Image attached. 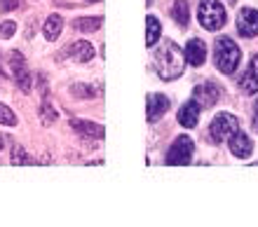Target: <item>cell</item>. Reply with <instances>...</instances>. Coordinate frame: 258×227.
Segmentation results:
<instances>
[{
	"label": "cell",
	"mask_w": 258,
	"mask_h": 227,
	"mask_svg": "<svg viewBox=\"0 0 258 227\" xmlns=\"http://www.w3.org/2000/svg\"><path fill=\"white\" fill-rule=\"evenodd\" d=\"M17 7H19V3H17V0H0V10H3V12L17 10Z\"/></svg>",
	"instance_id": "25"
},
{
	"label": "cell",
	"mask_w": 258,
	"mask_h": 227,
	"mask_svg": "<svg viewBox=\"0 0 258 227\" xmlns=\"http://www.w3.org/2000/svg\"><path fill=\"white\" fill-rule=\"evenodd\" d=\"M160 33H162V26H160V19L155 14H150L146 19V45L153 47L157 40H160Z\"/></svg>",
	"instance_id": "17"
},
{
	"label": "cell",
	"mask_w": 258,
	"mask_h": 227,
	"mask_svg": "<svg viewBox=\"0 0 258 227\" xmlns=\"http://www.w3.org/2000/svg\"><path fill=\"white\" fill-rule=\"evenodd\" d=\"M101 24H103L101 17H82V19L75 21V28L82 31V33H92V31H96Z\"/></svg>",
	"instance_id": "19"
},
{
	"label": "cell",
	"mask_w": 258,
	"mask_h": 227,
	"mask_svg": "<svg viewBox=\"0 0 258 227\" xmlns=\"http://www.w3.org/2000/svg\"><path fill=\"white\" fill-rule=\"evenodd\" d=\"M197 19L207 31H218L225 26V7L218 0H200L197 5Z\"/></svg>",
	"instance_id": "3"
},
{
	"label": "cell",
	"mask_w": 258,
	"mask_h": 227,
	"mask_svg": "<svg viewBox=\"0 0 258 227\" xmlns=\"http://www.w3.org/2000/svg\"><path fill=\"white\" fill-rule=\"evenodd\" d=\"M71 92H73L75 96H80V99H89V96H94V89L89 87V85H73Z\"/></svg>",
	"instance_id": "24"
},
{
	"label": "cell",
	"mask_w": 258,
	"mask_h": 227,
	"mask_svg": "<svg viewBox=\"0 0 258 227\" xmlns=\"http://www.w3.org/2000/svg\"><path fill=\"white\" fill-rule=\"evenodd\" d=\"M239 87H242V92H244V94H256L258 92V54L251 59L249 68H246V73L242 75Z\"/></svg>",
	"instance_id": "15"
},
{
	"label": "cell",
	"mask_w": 258,
	"mask_h": 227,
	"mask_svg": "<svg viewBox=\"0 0 258 227\" xmlns=\"http://www.w3.org/2000/svg\"><path fill=\"white\" fill-rule=\"evenodd\" d=\"M0 124H5V127H14L17 124V115L5 103H0Z\"/></svg>",
	"instance_id": "22"
},
{
	"label": "cell",
	"mask_w": 258,
	"mask_h": 227,
	"mask_svg": "<svg viewBox=\"0 0 258 227\" xmlns=\"http://www.w3.org/2000/svg\"><path fill=\"white\" fill-rule=\"evenodd\" d=\"M71 129H73V131H78L80 136H85V138H96V140H101L103 136H106V129H103L101 124H94V122H85V120H71Z\"/></svg>",
	"instance_id": "12"
},
{
	"label": "cell",
	"mask_w": 258,
	"mask_h": 227,
	"mask_svg": "<svg viewBox=\"0 0 258 227\" xmlns=\"http://www.w3.org/2000/svg\"><path fill=\"white\" fill-rule=\"evenodd\" d=\"M235 131H239V120L230 113L216 115L214 122L209 124V136L214 143H223V140H228Z\"/></svg>",
	"instance_id": "4"
},
{
	"label": "cell",
	"mask_w": 258,
	"mask_h": 227,
	"mask_svg": "<svg viewBox=\"0 0 258 227\" xmlns=\"http://www.w3.org/2000/svg\"><path fill=\"white\" fill-rule=\"evenodd\" d=\"M61 28H63V19L59 14H49L47 21H45V26H42V33L47 40H56L59 35H61Z\"/></svg>",
	"instance_id": "16"
},
{
	"label": "cell",
	"mask_w": 258,
	"mask_h": 227,
	"mask_svg": "<svg viewBox=\"0 0 258 227\" xmlns=\"http://www.w3.org/2000/svg\"><path fill=\"white\" fill-rule=\"evenodd\" d=\"M237 31L244 35V38L258 35V10H253V7H242V10H239Z\"/></svg>",
	"instance_id": "7"
},
{
	"label": "cell",
	"mask_w": 258,
	"mask_h": 227,
	"mask_svg": "<svg viewBox=\"0 0 258 227\" xmlns=\"http://www.w3.org/2000/svg\"><path fill=\"white\" fill-rule=\"evenodd\" d=\"M87 3H101V0H87Z\"/></svg>",
	"instance_id": "27"
},
{
	"label": "cell",
	"mask_w": 258,
	"mask_h": 227,
	"mask_svg": "<svg viewBox=\"0 0 258 227\" xmlns=\"http://www.w3.org/2000/svg\"><path fill=\"white\" fill-rule=\"evenodd\" d=\"M155 68L162 80H176L185 70V52L174 40H164L155 52Z\"/></svg>",
	"instance_id": "1"
},
{
	"label": "cell",
	"mask_w": 258,
	"mask_h": 227,
	"mask_svg": "<svg viewBox=\"0 0 258 227\" xmlns=\"http://www.w3.org/2000/svg\"><path fill=\"white\" fill-rule=\"evenodd\" d=\"M190 160H192V140L188 136H178L167 150V160L164 162L171 164V167H185Z\"/></svg>",
	"instance_id": "5"
},
{
	"label": "cell",
	"mask_w": 258,
	"mask_h": 227,
	"mask_svg": "<svg viewBox=\"0 0 258 227\" xmlns=\"http://www.w3.org/2000/svg\"><path fill=\"white\" fill-rule=\"evenodd\" d=\"M171 17L176 19L178 26H188V21H190V7H188V0H176V3H174V10H171Z\"/></svg>",
	"instance_id": "18"
},
{
	"label": "cell",
	"mask_w": 258,
	"mask_h": 227,
	"mask_svg": "<svg viewBox=\"0 0 258 227\" xmlns=\"http://www.w3.org/2000/svg\"><path fill=\"white\" fill-rule=\"evenodd\" d=\"M167 110H169V99L164 94H148V101H146V117H148V122H157Z\"/></svg>",
	"instance_id": "8"
},
{
	"label": "cell",
	"mask_w": 258,
	"mask_h": 227,
	"mask_svg": "<svg viewBox=\"0 0 258 227\" xmlns=\"http://www.w3.org/2000/svg\"><path fill=\"white\" fill-rule=\"evenodd\" d=\"M0 147H3V138H0Z\"/></svg>",
	"instance_id": "28"
},
{
	"label": "cell",
	"mask_w": 258,
	"mask_h": 227,
	"mask_svg": "<svg viewBox=\"0 0 258 227\" xmlns=\"http://www.w3.org/2000/svg\"><path fill=\"white\" fill-rule=\"evenodd\" d=\"M7 61H10V70H12L14 80H17V85H19V89L24 94H28L31 92V87H33V75H31V70L26 68V61H24L21 52H10Z\"/></svg>",
	"instance_id": "6"
},
{
	"label": "cell",
	"mask_w": 258,
	"mask_h": 227,
	"mask_svg": "<svg viewBox=\"0 0 258 227\" xmlns=\"http://www.w3.org/2000/svg\"><path fill=\"white\" fill-rule=\"evenodd\" d=\"M192 96H195V101L200 106L209 108L221 99V87L214 85V82H204V85H197V87L192 89Z\"/></svg>",
	"instance_id": "9"
},
{
	"label": "cell",
	"mask_w": 258,
	"mask_h": 227,
	"mask_svg": "<svg viewBox=\"0 0 258 227\" xmlns=\"http://www.w3.org/2000/svg\"><path fill=\"white\" fill-rule=\"evenodd\" d=\"M40 120H42V124H45V127H49V124H54V122H56V110H54V106H52L47 99L42 101Z\"/></svg>",
	"instance_id": "21"
},
{
	"label": "cell",
	"mask_w": 258,
	"mask_h": 227,
	"mask_svg": "<svg viewBox=\"0 0 258 227\" xmlns=\"http://www.w3.org/2000/svg\"><path fill=\"white\" fill-rule=\"evenodd\" d=\"M10 162H12L14 167H24V164H35V160H33V157H28L26 150H24L21 145H14V147H12Z\"/></svg>",
	"instance_id": "20"
},
{
	"label": "cell",
	"mask_w": 258,
	"mask_h": 227,
	"mask_svg": "<svg viewBox=\"0 0 258 227\" xmlns=\"http://www.w3.org/2000/svg\"><path fill=\"white\" fill-rule=\"evenodd\" d=\"M214 59H216V68L223 75H232L239 66V59H242V52L239 47L230 40V38H218L216 47H214Z\"/></svg>",
	"instance_id": "2"
},
{
	"label": "cell",
	"mask_w": 258,
	"mask_h": 227,
	"mask_svg": "<svg viewBox=\"0 0 258 227\" xmlns=\"http://www.w3.org/2000/svg\"><path fill=\"white\" fill-rule=\"evenodd\" d=\"M204 59H207V45H204V40H200V38H192V40L185 45V61L197 68L204 63Z\"/></svg>",
	"instance_id": "11"
},
{
	"label": "cell",
	"mask_w": 258,
	"mask_h": 227,
	"mask_svg": "<svg viewBox=\"0 0 258 227\" xmlns=\"http://www.w3.org/2000/svg\"><path fill=\"white\" fill-rule=\"evenodd\" d=\"M228 140H230V150H232V155H235V157H239V160L251 157L253 143H251V138H249L246 134H242V131H235V134H232Z\"/></svg>",
	"instance_id": "10"
},
{
	"label": "cell",
	"mask_w": 258,
	"mask_h": 227,
	"mask_svg": "<svg viewBox=\"0 0 258 227\" xmlns=\"http://www.w3.org/2000/svg\"><path fill=\"white\" fill-rule=\"evenodd\" d=\"M253 127H256V131H258V103H256V117H253Z\"/></svg>",
	"instance_id": "26"
},
{
	"label": "cell",
	"mask_w": 258,
	"mask_h": 227,
	"mask_svg": "<svg viewBox=\"0 0 258 227\" xmlns=\"http://www.w3.org/2000/svg\"><path fill=\"white\" fill-rule=\"evenodd\" d=\"M14 33H17V21L12 19L0 21V38H12Z\"/></svg>",
	"instance_id": "23"
},
{
	"label": "cell",
	"mask_w": 258,
	"mask_h": 227,
	"mask_svg": "<svg viewBox=\"0 0 258 227\" xmlns=\"http://www.w3.org/2000/svg\"><path fill=\"white\" fill-rule=\"evenodd\" d=\"M197 120H200V103L192 99L181 106V110H178V122H181V127L192 129L197 124Z\"/></svg>",
	"instance_id": "14"
},
{
	"label": "cell",
	"mask_w": 258,
	"mask_h": 227,
	"mask_svg": "<svg viewBox=\"0 0 258 227\" xmlns=\"http://www.w3.org/2000/svg\"><path fill=\"white\" fill-rule=\"evenodd\" d=\"M68 59L75 61V63H87V61L94 59V47L85 40H78L68 47Z\"/></svg>",
	"instance_id": "13"
}]
</instances>
